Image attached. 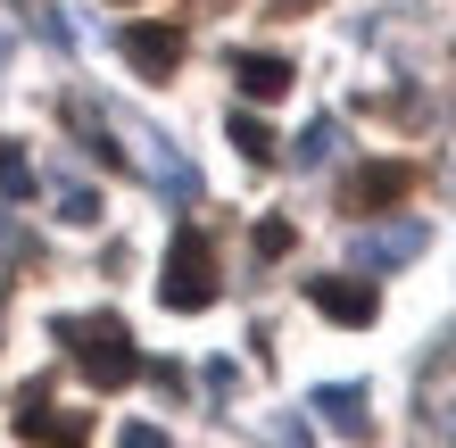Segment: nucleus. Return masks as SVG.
<instances>
[{
    "mask_svg": "<svg viewBox=\"0 0 456 448\" xmlns=\"http://www.w3.org/2000/svg\"><path fill=\"white\" fill-rule=\"evenodd\" d=\"M59 340H67L75 374H84L92 390H125V382H142V349H133V332L117 324V315H67Z\"/></svg>",
    "mask_w": 456,
    "mask_h": 448,
    "instance_id": "obj_1",
    "label": "nucleus"
},
{
    "mask_svg": "<svg viewBox=\"0 0 456 448\" xmlns=\"http://www.w3.org/2000/svg\"><path fill=\"white\" fill-rule=\"evenodd\" d=\"M216 291H224L216 241H208L200 224H183L175 241H167V274H158V299H167L175 315H200V307H216Z\"/></svg>",
    "mask_w": 456,
    "mask_h": 448,
    "instance_id": "obj_2",
    "label": "nucleus"
},
{
    "mask_svg": "<svg viewBox=\"0 0 456 448\" xmlns=\"http://www.w3.org/2000/svg\"><path fill=\"white\" fill-rule=\"evenodd\" d=\"M415 191H423L415 158H365V167L340 183V208H348V216H390V208H407Z\"/></svg>",
    "mask_w": 456,
    "mask_h": 448,
    "instance_id": "obj_3",
    "label": "nucleus"
},
{
    "mask_svg": "<svg viewBox=\"0 0 456 448\" xmlns=\"http://www.w3.org/2000/svg\"><path fill=\"white\" fill-rule=\"evenodd\" d=\"M9 424H17V440H34V448H84L92 440V415L84 407H50L42 382L17 390V415H9Z\"/></svg>",
    "mask_w": 456,
    "mask_h": 448,
    "instance_id": "obj_4",
    "label": "nucleus"
},
{
    "mask_svg": "<svg viewBox=\"0 0 456 448\" xmlns=\"http://www.w3.org/2000/svg\"><path fill=\"white\" fill-rule=\"evenodd\" d=\"M307 299H315V315H332V324H373V315H382V291L357 282V274H315Z\"/></svg>",
    "mask_w": 456,
    "mask_h": 448,
    "instance_id": "obj_5",
    "label": "nucleus"
},
{
    "mask_svg": "<svg viewBox=\"0 0 456 448\" xmlns=\"http://www.w3.org/2000/svg\"><path fill=\"white\" fill-rule=\"evenodd\" d=\"M183 25H125V59L142 67V84H167V75L183 67Z\"/></svg>",
    "mask_w": 456,
    "mask_h": 448,
    "instance_id": "obj_6",
    "label": "nucleus"
},
{
    "mask_svg": "<svg viewBox=\"0 0 456 448\" xmlns=\"http://www.w3.org/2000/svg\"><path fill=\"white\" fill-rule=\"evenodd\" d=\"M315 415H324L340 440H373V407H365L357 382H324V390H315Z\"/></svg>",
    "mask_w": 456,
    "mask_h": 448,
    "instance_id": "obj_7",
    "label": "nucleus"
},
{
    "mask_svg": "<svg viewBox=\"0 0 456 448\" xmlns=\"http://www.w3.org/2000/svg\"><path fill=\"white\" fill-rule=\"evenodd\" d=\"M290 75H299V67L274 59V50H232V84L249 92V100H282V92H290Z\"/></svg>",
    "mask_w": 456,
    "mask_h": 448,
    "instance_id": "obj_8",
    "label": "nucleus"
},
{
    "mask_svg": "<svg viewBox=\"0 0 456 448\" xmlns=\"http://www.w3.org/2000/svg\"><path fill=\"white\" fill-rule=\"evenodd\" d=\"M423 249V224H390V232H365L357 241V274H382V266H407Z\"/></svg>",
    "mask_w": 456,
    "mask_h": 448,
    "instance_id": "obj_9",
    "label": "nucleus"
},
{
    "mask_svg": "<svg viewBox=\"0 0 456 448\" xmlns=\"http://www.w3.org/2000/svg\"><path fill=\"white\" fill-rule=\"evenodd\" d=\"M232 150H240V158H249V167H274V125H265V117H249V109H240V117H232Z\"/></svg>",
    "mask_w": 456,
    "mask_h": 448,
    "instance_id": "obj_10",
    "label": "nucleus"
},
{
    "mask_svg": "<svg viewBox=\"0 0 456 448\" xmlns=\"http://www.w3.org/2000/svg\"><path fill=\"white\" fill-rule=\"evenodd\" d=\"M67 125H75V134H84V150L100 158V167H125V150H117L109 134H100V117H92V100H67Z\"/></svg>",
    "mask_w": 456,
    "mask_h": 448,
    "instance_id": "obj_11",
    "label": "nucleus"
},
{
    "mask_svg": "<svg viewBox=\"0 0 456 448\" xmlns=\"http://www.w3.org/2000/svg\"><path fill=\"white\" fill-rule=\"evenodd\" d=\"M332 150H340V125H332V117H315L307 134H299V167H324Z\"/></svg>",
    "mask_w": 456,
    "mask_h": 448,
    "instance_id": "obj_12",
    "label": "nucleus"
},
{
    "mask_svg": "<svg viewBox=\"0 0 456 448\" xmlns=\"http://www.w3.org/2000/svg\"><path fill=\"white\" fill-rule=\"evenodd\" d=\"M290 241H299V232H290V216H265V224H257V232H249V249H257V257H265V266H274V257H282V249H290Z\"/></svg>",
    "mask_w": 456,
    "mask_h": 448,
    "instance_id": "obj_13",
    "label": "nucleus"
},
{
    "mask_svg": "<svg viewBox=\"0 0 456 448\" xmlns=\"http://www.w3.org/2000/svg\"><path fill=\"white\" fill-rule=\"evenodd\" d=\"M59 216H67V224H100V191L67 183V191H59Z\"/></svg>",
    "mask_w": 456,
    "mask_h": 448,
    "instance_id": "obj_14",
    "label": "nucleus"
},
{
    "mask_svg": "<svg viewBox=\"0 0 456 448\" xmlns=\"http://www.w3.org/2000/svg\"><path fill=\"white\" fill-rule=\"evenodd\" d=\"M0 191H9V200H25V191H34V167H25L17 150H0Z\"/></svg>",
    "mask_w": 456,
    "mask_h": 448,
    "instance_id": "obj_15",
    "label": "nucleus"
},
{
    "mask_svg": "<svg viewBox=\"0 0 456 448\" xmlns=\"http://www.w3.org/2000/svg\"><path fill=\"white\" fill-rule=\"evenodd\" d=\"M25 17H34V34H50V42H67V25H59V9H50V0H17Z\"/></svg>",
    "mask_w": 456,
    "mask_h": 448,
    "instance_id": "obj_16",
    "label": "nucleus"
},
{
    "mask_svg": "<svg viewBox=\"0 0 456 448\" xmlns=\"http://www.w3.org/2000/svg\"><path fill=\"white\" fill-rule=\"evenodd\" d=\"M117 448H175V440L158 432V424H125V440H117Z\"/></svg>",
    "mask_w": 456,
    "mask_h": 448,
    "instance_id": "obj_17",
    "label": "nucleus"
},
{
    "mask_svg": "<svg viewBox=\"0 0 456 448\" xmlns=\"http://www.w3.org/2000/svg\"><path fill=\"white\" fill-rule=\"evenodd\" d=\"M274 448H307V432L299 424H274Z\"/></svg>",
    "mask_w": 456,
    "mask_h": 448,
    "instance_id": "obj_18",
    "label": "nucleus"
},
{
    "mask_svg": "<svg viewBox=\"0 0 456 448\" xmlns=\"http://www.w3.org/2000/svg\"><path fill=\"white\" fill-rule=\"evenodd\" d=\"M200 9H224V0H200Z\"/></svg>",
    "mask_w": 456,
    "mask_h": 448,
    "instance_id": "obj_19",
    "label": "nucleus"
},
{
    "mask_svg": "<svg viewBox=\"0 0 456 448\" xmlns=\"http://www.w3.org/2000/svg\"><path fill=\"white\" fill-rule=\"evenodd\" d=\"M0 299H9V291H0Z\"/></svg>",
    "mask_w": 456,
    "mask_h": 448,
    "instance_id": "obj_20",
    "label": "nucleus"
}]
</instances>
